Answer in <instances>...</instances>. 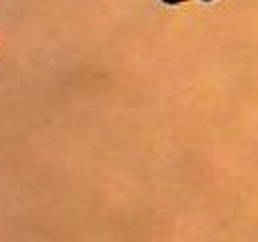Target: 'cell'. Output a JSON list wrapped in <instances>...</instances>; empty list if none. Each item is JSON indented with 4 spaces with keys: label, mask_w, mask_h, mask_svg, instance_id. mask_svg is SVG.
Listing matches in <instances>:
<instances>
[{
    "label": "cell",
    "mask_w": 258,
    "mask_h": 242,
    "mask_svg": "<svg viewBox=\"0 0 258 242\" xmlns=\"http://www.w3.org/2000/svg\"><path fill=\"white\" fill-rule=\"evenodd\" d=\"M164 5L168 7H176V5H182V3H190V0H162ZM201 3H213V0H201Z\"/></svg>",
    "instance_id": "obj_1"
}]
</instances>
